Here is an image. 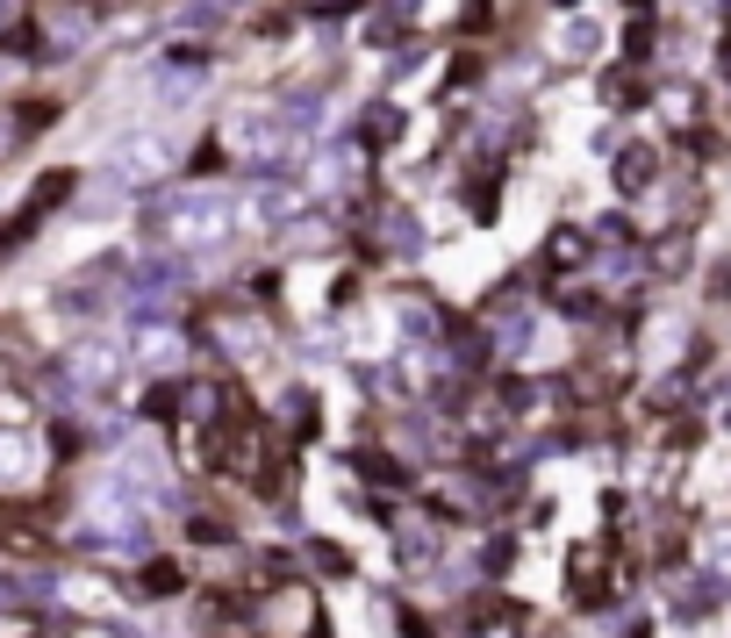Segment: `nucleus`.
<instances>
[{"label":"nucleus","instance_id":"f257e3e1","mask_svg":"<svg viewBox=\"0 0 731 638\" xmlns=\"http://www.w3.org/2000/svg\"><path fill=\"white\" fill-rule=\"evenodd\" d=\"M566 58H574V65H588V58H596V22H566V44H560Z\"/></svg>","mask_w":731,"mask_h":638},{"label":"nucleus","instance_id":"f03ea898","mask_svg":"<svg viewBox=\"0 0 731 638\" xmlns=\"http://www.w3.org/2000/svg\"><path fill=\"white\" fill-rule=\"evenodd\" d=\"M617 180H624V187H646V180H653V151H646V144L617 158Z\"/></svg>","mask_w":731,"mask_h":638},{"label":"nucleus","instance_id":"7ed1b4c3","mask_svg":"<svg viewBox=\"0 0 731 638\" xmlns=\"http://www.w3.org/2000/svg\"><path fill=\"white\" fill-rule=\"evenodd\" d=\"M0 15H8V0H0Z\"/></svg>","mask_w":731,"mask_h":638}]
</instances>
